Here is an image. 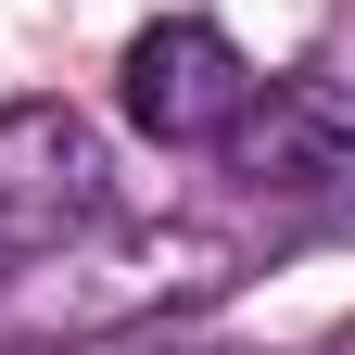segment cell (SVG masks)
I'll list each match as a JSON object with an SVG mask.
<instances>
[{
	"label": "cell",
	"instance_id": "obj_1",
	"mask_svg": "<svg viewBox=\"0 0 355 355\" xmlns=\"http://www.w3.org/2000/svg\"><path fill=\"white\" fill-rule=\"evenodd\" d=\"M102 127L76 102H0V279L51 266L76 229H102Z\"/></svg>",
	"mask_w": 355,
	"mask_h": 355
},
{
	"label": "cell",
	"instance_id": "obj_2",
	"mask_svg": "<svg viewBox=\"0 0 355 355\" xmlns=\"http://www.w3.org/2000/svg\"><path fill=\"white\" fill-rule=\"evenodd\" d=\"M229 178L279 216H355V89H318V76H279L229 114Z\"/></svg>",
	"mask_w": 355,
	"mask_h": 355
},
{
	"label": "cell",
	"instance_id": "obj_3",
	"mask_svg": "<svg viewBox=\"0 0 355 355\" xmlns=\"http://www.w3.org/2000/svg\"><path fill=\"white\" fill-rule=\"evenodd\" d=\"M114 102L140 140L165 153H203V140H229V114L254 102V64L229 51V26H203V13H165L127 38V64H114Z\"/></svg>",
	"mask_w": 355,
	"mask_h": 355
}]
</instances>
